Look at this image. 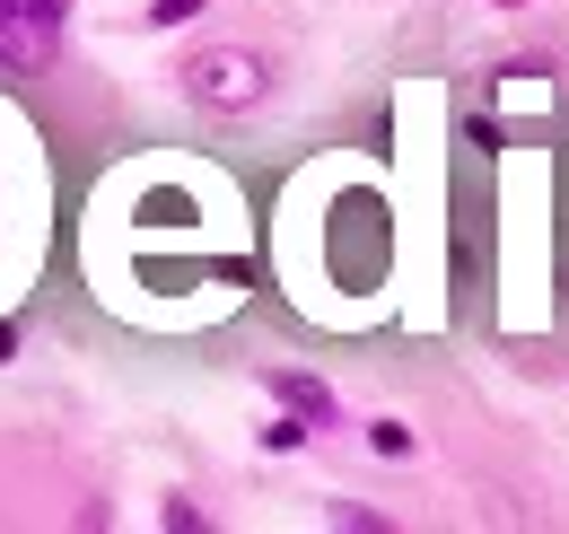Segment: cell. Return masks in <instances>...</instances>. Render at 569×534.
Listing matches in <instances>:
<instances>
[{"label": "cell", "mask_w": 569, "mask_h": 534, "mask_svg": "<svg viewBox=\"0 0 569 534\" xmlns=\"http://www.w3.org/2000/svg\"><path fill=\"white\" fill-rule=\"evenodd\" d=\"M211 0H149V27H184V18H202Z\"/></svg>", "instance_id": "6"}, {"label": "cell", "mask_w": 569, "mask_h": 534, "mask_svg": "<svg viewBox=\"0 0 569 534\" xmlns=\"http://www.w3.org/2000/svg\"><path fill=\"white\" fill-rule=\"evenodd\" d=\"M158 526H167V534H193V526H202V508H184V500H167V508H158Z\"/></svg>", "instance_id": "7"}, {"label": "cell", "mask_w": 569, "mask_h": 534, "mask_svg": "<svg viewBox=\"0 0 569 534\" xmlns=\"http://www.w3.org/2000/svg\"><path fill=\"white\" fill-rule=\"evenodd\" d=\"M9 350H18V325H0V359H9Z\"/></svg>", "instance_id": "8"}, {"label": "cell", "mask_w": 569, "mask_h": 534, "mask_svg": "<svg viewBox=\"0 0 569 534\" xmlns=\"http://www.w3.org/2000/svg\"><path fill=\"white\" fill-rule=\"evenodd\" d=\"M368 447H377V456H412V429H403V421H377Z\"/></svg>", "instance_id": "5"}, {"label": "cell", "mask_w": 569, "mask_h": 534, "mask_svg": "<svg viewBox=\"0 0 569 534\" xmlns=\"http://www.w3.org/2000/svg\"><path fill=\"white\" fill-rule=\"evenodd\" d=\"M62 18H71V0H0V62L44 70L62 53Z\"/></svg>", "instance_id": "2"}, {"label": "cell", "mask_w": 569, "mask_h": 534, "mask_svg": "<svg viewBox=\"0 0 569 534\" xmlns=\"http://www.w3.org/2000/svg\"><path fill=\"white\" fill-rule=\"evenodd\" d=\"M176 88H184L202 115H246V106H263L272 62H263V53H246V44H211V53H193V62L176 70Z\"/></svg>", "instance_id": "1"}, {"label": "cell", "mask_w": 569, "mask_h": 534, "mask_svg": "<svg viewBox=\"0 0 569 534\" xmlns=\"http://www.w3.org/2000/svg\"><path fill=\"white\" fill-rule=\"evenodd\" d=\"M307 429H316V421H307V412H289V421H272V429H263V447H272V456H289V447H307Z\"/></svg>", "instance_id": "4"}, {"label": "cell", "mask_w": 569, "mask_h": 534, "mask_svg": "<svg viewBox=\"0 0 569 534\" xmlns=\"http://www.w3.org/2000/svg\"><path fill=\"white\" fill-rule=\"evenodd\" d=\"M263 386H272V395H281L289 412H307V421H316V429H333V395H325V386H316V377H298V368H272V377H263Z\"/></svg>", "instance_id": "3"}]
</instances>
